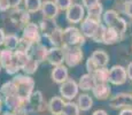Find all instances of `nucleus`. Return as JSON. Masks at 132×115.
<instances>
[{
  "label": "nucleus",
  "instance_id": "1",
  "mask_svg": "<svg viewBox=\"0 0 132 115\" xmlns=\"http://www.w3.org/2000/svg\"><path fill=\"white\" fill-rule=\"evenodd\" d=\"M12 81L15 85V89H16V93L24 100H28L31 97V94L35 92L36 83L30 75L17 74V75L13 76Z\"/></svg>",
  "mask_w": 132,
  "mask_h": 115
},
{
  "label": "nucleus",
  "instance_id": "2",
  "mask_svg": "<svg viewBox=\"0 0 132 115\" xmlns=\"http://www.w3.org/2000/svg\"><path fill=\"white\" fill-rule=\"evenodd\" d=\"M48 108V103L45 99L42 91L36 90L31 94L29 99L25 101L23 106V114L31 113H42Z\"/></svg>",
  "mask_w": 132,
  "mask_h": 115
},
{
  "label": "nucleus",
  "instance_id": "3",
  "mask_svg": "<svg viewBox=\"0 0 132 115\" xmlns=\"http://www.w3.org/2000/svg\"><path fill=\"white\" fill-rule=\"evenodd\" d=\"M62 46H78V47H82L85 44V36L82 34L80 29L70 25L67 27L63 30V37H62Z\"/></svg>",
  "mask_w": 132,
  "mask_h": 115
},
{
  "label": "nucleus",
  "instance_id": "4",
  "mask_svg": "<svg viewBox=\"0 0 132 115\" xmlns=\"http://www.w3.org/2000/svg\"><path fill=\"white\" fill-rule=\"evenodd\" d=\"M63 50H64V63L67 67L72 68L78 66L82 62L84 54H83L82 47H78V46H62Z\"/></svg>",
  "mask_w": 132,
  "mask_h": 115
},
{
  "label": "nucleus",
  "instance_id": "5",
  "mask_svg": "<svg viewBox=\"0 0 132 115\" xmlns=\"http://www.w3.org/2000/svg\"><path fill=\"white\" fill-rule=\"evenodd\" d=\"M78 91H79L78 83L75 80H72V78H68L64 83L60 84V88H59L60 96L64 100H68V101H72L76 97H78Z\"/></svg>",
  "mask_w": 132,
  "mask_h": 115
},
{
  "label": "nucleus",
  "instance_id": "6",
  "mask_svg": "<svg viewBox=\"0 0 132 115\" xmlns=\"http://www.w3.org/2000/svg\"><path fill=\"white\" fill-rule=\"evenodd\" d=\"M8 19L12 22V24H14L16 28L23 29L28 23H30V13L25 8L22 9L19 7V8L11 9Z\"/></svg>",
  "mask_w": 132,
  "mask_h": 115
},
{
  "label": "nucleus",
  "instance_id": "7",
  "mask_svg": "<svg viewBox=\"0 0 132 115\" xmlns=\"http://www.w3.org/2000/svg\"><path fill=\"white\" fill-rule=\"evenodd\" d=\"M22 38L27 39L34 45L42 43V32H40L39 25L32 22L28 23L22 29Z\"/></svg>",
  "mask_w": 132,
  "mask_h": 115
},
{
  "label": "nucleus",
  "instance_id": "8",
  "mask_svg": "<svg viewBox=\"0 0 132 115\" xmlns=\"http://www.w3.org/2000/svg\"><path fill=\"white\" fill-rule=\"evenodd\" d=\"M109 106L114 109H124L132 106V93L121 92L109 99Z\"/></svg>",
  "mask_w": 132,
  "mask_h": 115
},
{
  "label": "nucleus",
  "instance_id": "9",
  "mask_svg": "<svg viewBox=\"0 0 132 115\" xmlns=\"http://www.w3.org/2000/svg\"><path fill=\"white\" fill-rule=\"evenodd\" d=\"M65 19L69 23H80L85 19V8L82 4H72L65 11Z\"/></svg>",
  "mask_w": 132,
  "mask_h": 115
},
{
  "label": "nucleus",
  "instance_id": "10",
  "mask_svg": "<svg viewBox=\"0 0 132 115\" xmlns=\"http://www.w3.org/2000/svg\"><path fill=\"white\" fill-rule=\"evenodd\" d=\"M128 80V73L123 66H113L109 69V83L113 85H123Z\"/></svg>",
  "mask_w": 132,
  "mask_h": 115
},
{
  "label": "nucleus",
  "instance_id": "11",
  "mask_svg": "<svg viewBox=\"0 0 132 115\" xmlns=\"http://www.w3.org/2000/svg\"><path fill=\"white\" fill-rule=\"evenodd\" d=\"M47 62L53 67L63 65V62H64V50H63V47L52 46V47L48 48Z\"/></svg>",
  "mask_w": 132,
  "mask_h": 115
},
{
  "label": "nucleus",
  "instance_id": "12",
  "mask_svg": "<svg viewBox=\"0 0 132 115\" xmlns=\"http://www.w3.org/2000/svg\"><path fill=\"white\" fill-rule=\"evenodd\" d=\"M100 23L101 22L86 16L82 21V23H80V31L85 36V38H92L96 32V30H98Z\"/></svg>",
  "mask_w": 132,
  "mask_h": 115
},
{
  "label": "nucleus",
  "instance_id": "13",
  "mask_svg": "<svg viewBox=\"0 0 132 115\" xmlns=\"http://www.w3.org/2000/svg\"><path fill=\"white\" fill-rule=\"evenodd\" d=\"M51 78L54 83L56 84H62L69 78V71H68L67 66H56V67H53L52 73H51Z\"/></svg>",
  "mask_w": 132,
  "mask_h": 115
},
{
  "label": "nucleus",
  "instance_id": "14",
  "mask_svg": "<svg viewBox=\"0 0 132 115\" xmlns=\"http://www.w3.org/2000/svg\"><path fill=\"white\" fill-rule=\"evenodd\" d=\"M59 7L56 6L54 1L52 0H44L42 6V14L44 19H52L55 20V17L59 15Z\"/></svg>",
  "mask_w": 132,
  "mask_h": 115
},
{
  "label": "nucleus",
  "instance_id": "15",
  "mask_svg": "<svg viewBox=\"0 0 132 115\" xmlns=\"http://www.w3.org/2000/svg\"><path fill=\"white\" fill-rule=\"evenodd\" d=\"M65 101L62 97L54 96L48 101V112L52 115H62L63 109H64Z\"/></svg>",
  "mask_w": 132,
  "mask_h": 115
},
{
  "label": "nucleus",
  "instance_id": "16",
  "mask_svg": "<svg viewBox=\"0 0 132 115\" xmlns=\"http://www.w3.org/2000/svg\"><path fill=\"white\" fill-rule=\"evenodd\" d=\"M47 54H48V47L46 45L42 44H36L32 46L31 51H30V55L37 60L39 63L44 62V61H47Z\"/></svg>",
  "mask_w": 132,
  "mask_h": 115
},
{
  "label": "nucleus",
  "instance_id": "17",
  "mask_svg": "<svg viewBox=\"0 0 132 115\" xmlns=\"http://www.w3.org/2000/svg\"><path fill=\"white\" fill-rule=\"evenodd\" d=\"M59 25L56 24L55 20L52 19H43L39 21V29L42 32V36L45 38H47L48 36L52 34L55 29H57Z\"/></svg>",
  "mask_w": 132,
  "mask_h": 115
},
{
  "label": "nucleus",
  "instance_id": "18",
  "mask_svg": "<svg viewBox=\"0 0 132 115\" xmlns=\"http://www.w3.org/2000/svg\"><path fill=\"white\" fill-rule=\"evenodd\" d=\"M110 85L108 83L105 84H95V86L92 89L93 97H95L98 100H106L110 96Z\"/></svg>",
  "mask_w": 132,
  "mask_h": 115
},
{
  "label": "nucleus",
  "instance_id": "19",
  "mask_svg": "<svg viewBox=\"0 0 132 115\" xmlns=\"http://www.w3.org/2000/svg\"><path fill=\"white\" fill-rule=\"evenodd\" d=\"M78 86H79V90L87 92V91H92V89L95 86V82L93 78L92 74H84L79 77L78 81Z\"/></svg>",
  "mask_w": 132,
  "mask_h": 115
},
{
  "label": "nucleus",
  "instance_id": "20",
  "mask_svg": "<svg viewBox=\"0 0 132 115\" xmlns=\"http://www.w3.org/2000/svg\"><path fill=\"white\" fill-rule=\"evenodd\" d=\"M91 58L94 60V62L98 65L99 68L101 67H106L109 62V55L107 52H105L103 50H95L92 53Z\"/></svg>",
  "mask_w": 132,
  "mask_h": 115
},
{
  "label": "nucleus",
  "instance_id": "21",
  "mask_svg": "<svg viewBox=\"0 0 132 115\" xmlns=\"http://www.w3.org/2000/svg\"><path fill=\"white\" fill-rule=\"evenodd\" d=\"M77 105L79 107V111L87 112L92 108L93 106V99L87 93H82L77 97Z\"/></svg>",
  "mask_w": 132,
  "mask_h": 115
},
{
  "label": "nucleus",
  "instance_id": "22",
  "mask_svg": "<svg viewBox=\"0 0 132 115\" xmlns=\"http://www.w3.org/2000/svg\"><path fill=\"white\" fill-rule=\"evenodd\" d=\"M95 84H105L109 82V69L107 67H101L96 69L92 74Z\"/></svg>",
  "mask_w": 132,
  "mask_h": 115
},
{
  "label": "nucleus",
  "instance_id": "23",
  "mask_svg": "<svg viewBox=\"0 0 132 115\" xmlns=\"http://www.w3.org/2000/svg\"><path fill=\"white\" fill-rule=\"evenodd\" d=\"M14 62V51H9L7 48H4L0 52V65L2 69H6L7 67Z\"/></svg>",
  "mask_w": 132,
  "mask_h": 115
},
{
  "label": "nucleus",
  "instance_id": "24",
  "mask_svg": "<svg viewBox=\"0 0 132 115\" xmlns=\"http://www.w3.org/2000/svg\"><path fill=\"white\" fill-rule=\"evenodd\" d=\"M120 39H121V35L118 34L116 30H114L113 28H108L107 27L106 32H105V36H103L102 44L113 45V44H115V43H117Z\"/></svg>",
  "mask_w": 132,
  "mask_h": 115
},
{
  "label": "nucleus",
  "instance_id": "25",
  "mask_svg": "<svg viewBox=\"0 0 132 115\" xmlns=\"http://www.w3.org/2000/svg\"><path fill=\"white\" fill-rule=\"evenodd\" d=\"M62 37H63V29H61L59 27L57 29H55L50 36L47 37L48 42L51 43L52 46L55 47H62L63 42H62Z\"/></svg>",
  "mask_w": 132,
  "mask_h": 115
},
{
  "label": "nucleus",
  "instance_id": "26",
  "mask_svg": "<svg viewBox=\"0 0 132 115\" xmlns=\"http://www.w3.org/2000/svg\"><path fill=\"white\" fill-rule=\"evenodd\" d=\"M108 28H113V29L116 30V31H117L118 34L121 35V37H122V36L126 32V29H128V23H126V21L124 19L117 16L113 22L110 23V25H109Z\"/></svg>",
  "mask_w": 132,
  "mask_h": 115
},
{
  "label": "nucleus",
  "instance_id": "27",
  "mask_svg": "<svg viewBox=\"0 0 132 115\" xmlns=\"http://www.w3.org/2000/svg\"><path fill=\"white\" fill-rule=\"evenodd\" d=\"M20 44V37L15 34H8L6 35V39H5L4 46L5 48L9 51H16Z\"/></svg>",
  "mask_w": 132,
  "mask_h": 115
},
{
  "label": "nucleus",
  "instance_id": "28",
  "mask_svg": "<svg viewBox=\"0 0 132 115\" xmlns=\"http://www.w3.org/2000/svg\"><path fill=\"white\" fill-rule=\"evenodd\" d=\"M102 15H103V8H102V5L98 4L96 6L92 7V8L87 9V17H91L93 20H96V21L101 22L102 20Z\"/></svg>",
  "mask_w": 132,
  "mask_h": 115
},
{
  "label": "nucleus",
  "instance_id": "29",
  "mask_svg": "<svg viewBox=\"0 0 132 115\" xmlns=\"http://www.w3.org/2000/svg\"><path fill=\"white\" fill-rule=\"evenodd\" d=\"M43 0H24V8L29 13H37L42 11Z\"/></svg>",
  "mask_w": 132,
  "mask_h": 115
},
{
  "label": "nucleus",
  "instance_id": "30",
  "mask_svg": "<svg viewBox=\"0 0 132 115\" xmlns=\"http://www.w3.org/2000/svg\"><path fill=\"white\" fill-rule=\"evenodd\" d=\"M31 55L29 53H24V52H21V51H14V59L16 61V63L21 67V69L27 65V62L30 60Z\"/></svg>",
  "mask_w": 132,
  "mask_h": 115
},
{
  "label": "nucleus",
  "instance_id": "31",
  "mask_svg": "<svg viewBox=\"0 0 132 115\" xmlns=\"http://www.w3.org/2000/svg\"><path fill=\"white\" fill-rule=\"evenodd\" d=\"M38 67H39V62H38L37 60H35V59L31 57V58H30V60L27 62V65L22 68V70L24 71V74L31 76V75H34V74L38 70Z\"/></svg>",
  "mask_w": 132,
  "mask_h": 115
},
{
  "label": "nucleus",
  "instance_id": "32",
  "mask_svg": "<svg viewBox=\"0 0 132 115\" xmlns=\"http://www.w3.org/2000/svg\"><path fill=\"white\" fill-rule=\"evenodd\" d=\"M79 107L77 103L73 101H65L64 109H63L62 115H79Z\"/></svg>",
  "mask_w": 132,
  "mask_h": 115
},
{
  "label": "nucleus",
  "instance_id": "33",
  "mask_svg": "<svg viewBox=\"0 0 132 115\" xmlns=\"http://www.w3.org/2000/svg\"><path fill=\"white\" fill-rule=\"evenodd\" d=\"M12 93H16V89H15V85L13 83V81H8L6 83H4L0 88V96L4 98V97L8 96V94Z\"/></svg>",
  "mask_w": 132,
  "mask_h": 115
},
{
  "label": "nucleus",
  "instance_id": "34",
  "mask_svg": "<svg viewBox=\"0 0 132 115\" xmlns=\"http://www.w3.org/2000/svg\"><path fill=\"white\" fill-rule=\"evenodd\" d=\"M106 29H107V27H106L103 23H100V25H99V28H98V30H96V32L94 34V36L92 37V39L94 40L95 43H102Z\"/></svg>",
  "mask_w": 132,
  "mask_h": 115
},
{
  "label": "nucleus",
  "instance_id": "35",
  "mask_svg": "<svg viewBox=\"0 0 132 115\" xmlns=\"http://www.w3.org/2000/svg\"><path fill=\"white\" fill-rule=\"evenodd\" d=\"M32 46H34V44H31V43L28 42L27 39L21 37L20 38V44H19V47H17V51H21V52L29 53L30 54V51H31Z\"/></svg>",
  "mask_w": 132,
  "mask_h": 115
},
{
  "label": "nucleus",
  "instance_id": "36",
  "mask_svg": "<svg viewBox=\"0 0 132 115\" xmlns=\"http://www.w3.org/2000/svg\"><path fill=\"white\" fill-rule=\"evenodd\" d=\"M85 67H86V70H87V73L88 74H93L94 71L96 70V69H99L98 67V65L94 62V60H93L92 58H88L87 60H86V62H85Z\"/></svg>",
  "mask_w": 132,
  "mask_h": 115
},
{
  "label": "nucleus",
  "instance_id": "37",
  "mask_svg": "<svg viewBox=\"0 0 132 115\" xmlns=\"http://www.w3.org/2000/svg\"><path fill=\"white\" fill-rule=\"evenodd\" d=\"M53 1L56 4L60 11H67L72 5V0H53Z\"/></svg>",
  "mask_w": 132,
  "mask_h": 115
},
{
  "label": "nucleus",
  "instance_id": "38",
  "mask_svg": "<svg viewBox=\"0 0 132 115\" xmlns=\"http://www.w3.org/2000/svg\"><path fill=\"white\" fill-rule=\"evenodd\" d=\"M123 12L128 15L130 19H132V0H128V1H124L123 5Z\"/></svg>",
  "mask_w": 132,
  "mask_h": 115
},
{
  "label": "nucleus",
  "instance_id": "39",
  "mask_svg": "<svg viewBox=\"0 0 132 115\" xmlns=\"http://www.w3.org/2000/svg\"><path fill=\"white\" fill-rule=\"evenodd\" d=\"M98 4H100V1H99V0H82V5L84 6V8H86V9L92 8V7L96 6Z\"/></svg>",
  "mask_w": 132,
  "mask_h": 115
},
{
  "label": "nucleus",
  "instance_id": "40",
  "mask_svg": "<svg viewBox=\"0 0 132 115\" xmlns=\"http://www.w3.org/2000/svg\"><path fill=\"white\" fill-rule=\"evenodd\" d=\"M11 5H9L8 0H0V12L1 13H6L8 11H11Z\"/></svg>",
  "mask_w": 132,
  "mask_h": 115
},
{
  "label": "nucleus",
  "instance_id": "41",
  "mask_svg": "<svg viewBox=\"0 0 132 115\" xmlns=\"http://www.w3.org/2000/svg\"><path fill=\"white\" fill-rule=\"evenodd\" d=\"M9 1V5H11V8L14 9V8H19L20 5L22 4V1L24 0H8Z\"/></svg>",
  "mask_w": 132,
  "mask_h": 115
},
{
  "label": "nucleus",
  "instance_id": "42",
  "mask_svg": "<svg viewBox=\"0 0 132 115\" xmlns=\"http://www.w3.org/2000/svg\"><path fill=\"white\" fill-rule=\"evenodd\" d=\"M5 39H6V34H5V30L2 28H0V46L4 45Z\"/></svg>",
  "mask_w": 132,
  "mask_h": 115
},
{
  "label": "nucleus",
  "instance_id": "43",
  "mask_svg": "<svg viewBox=\"0 0 132 115\" xmlns=\"http://www.w3.org/2000/svg\"><path fill=\"white\" fill-rule=\"evenodd\" d=\"M120 115H132V108L128 107V108H124L120 112Z\"/></svg>",
  "mask_w": 132,
  "mask_h": 115
},
{
  "label": "nucleus",
  "instance_id": "44",
  "mask_svg": "<svg viewBox=\"0 0 132 115\" xmlns=\"http://www.w3.org/2000/svg\"><path fill=\"white\" fill-rule=\"evenodd\" d=\"M126 73H128V78H130L132 81V62L129 63L128 68H126Z\"/></svg>",
  "mask_w": 132,
  "mask_h": 115
},
{
  "label": "nucleus",
  "instance_id": "45",
  "mask_svg": "<svg viewBox=\"0 0 132 115\" xmlns=\"http://www.w3.org/2000/svg\"><path fill=\"white\" fill-rule=\"evenodd\" d=\"M92 115H108V113L106 111H103V109H96V111L93 112Z\"/></svg>",
  "mask_w": 132,
  "mask_h": 115
},
{
  "label": "nucleus",
  "instance_id": "46",
  "mask_svg": "<svg viewBox=\"0 0 132 115\" xmlns=\"http://www.w3.org/2000/svg\"><path fill=\"white\" fill-rule=\"evenodd\" d=\"M0 115H16V114H14L13 112L11 111H6V112H4V113H1Z\"/></svg>",
  "mask_w": 132,
  "mask_h": 115
},
{
  "label": "nucleus",
  "instance_id": "47",
  "mask_svg": "<svg viewBox=\"0 0 132 115\" xmlns=\"http://www.w3.org/2000/svg\"><path fill=\"white\" fill-rule=\"evenodd\" d=\"M2 104H4V99L0 96V114H1V109H2Z\"/></svg>",
  "mask_w": 132,
  "mask_h": 115
},
{
  "label": "nucleus",
  "instance_id": "48",
  "mask_svg": "<svg viewBox=\"0 0 132 115\" xmlns=\"http://www.w3.org/2000/svg\"><path fill=\"white\" fill-rule=\"evenodd\" d=\"M1 69H2V67H1V65H0V71H1Z\"/></svg>",
  "mask_w": 132,
  "mask_h": 115
},
{
  "label": "nucleus",
  "instance_id": "49",
  "mask_svg": "<svg viewBox=\"0 0 132 115\" xmlns=\"http://www.w3.org/2000/svg\"><path fill=\"white\" fill-rule=\"evenodd\" d=\"M21 115H30V114H21Z\"/></svg>",
  "mask_w": 132,
  "mask_h": 115
},
{
  "label": "nucleus",
  "instance_id": "50",
  "mask_svg": "<svg viewBox=\"0 0 132 115\" xmlns=\"http://www.w3.org/2000/svg\"><path fill=\"white\" fill-rule=\"evenodd\" d=\"M0 52H1V50H0Z\"/></svg>",
  "mask_w": 132,
  "mask_h": 115
}]
</instances>
